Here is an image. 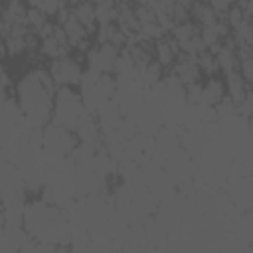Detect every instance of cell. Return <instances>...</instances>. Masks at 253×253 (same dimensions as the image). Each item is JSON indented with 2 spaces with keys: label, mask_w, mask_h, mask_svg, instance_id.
Masks as SVG:
<instances>
[{
  "label": "cell",
  "mask_w": 253,
  "mask_h": 253,
  "mask_svg": "<svg viewBox=\"0 0 253 253\" xmlns=\"http://www.w3.org/2000/svg\"><path fill=\"white\" fill-rule=\"evenodd\" d=\"M237 115L253 119V89H251V91H249V95H247V97L237 105Z\"/></svg>",
  "instance_id": "obj_18"
},
{
  "label": "cell",
  "mask_w": 253,
  "mask_h": 253,
  "mask_svg": "<svg viewBox=\"0 0 253 253\" xmlns=\"http://www.w3.org/2000/svg\"><path fill=\"white\" fill-rule=\"evenodd\" d=\"M196 59H198V63H200V67H202V71H204L206 77H210V75H221L219 65H217V59H215V53L211 49H204Z\"/></svg>",
  "instance_id": "obj_17"
},
{
  "label": "cell",
  "mask_w": 253,
  "mask_h": 253,
  "mask_svg": "<svg viewBox=\"0 0 253 253\" xmlns=\"http://www.w3.org/2000/svg\"><path fill=\"white\" fill-rule=\"evenodd\" d=\"M95 10H97V22H99V26L117 22L119 0H99V2H95Z\"/></svg>",
  "instance_id": "obj_16"
},
{
  "label": "cell",
  "mask_w": 253,
  "mask_h": 253,
  "mask_svg": "<svg viewBox=\"0 0 253 253\" xmlns=\"http://www.w3.org/2000/svg\"><path fill=\"white\" fill-rule=\"evenodd\" d=\"M190 16L194 22H198L200 26H208V24H213L217 18H221L208 0H196L192 10H190Z\"/></svg>",
  "instance_id": "obj_13"
},
{
  "label": "cell",
  "mask_w": 253,
  "mask_h": 253,
  "mask_svg": "<svg viewBox=\"0 0 253 253\" xmlns=\"http://www.w3.org/2000/svg\"><path fill=\"white\" fill-rule=\"evenodd\" d=\"M180 53L182 49L174 36H162L154 42V57L162 67H172Z\"/></svg>",
  "instance_id": "obj_8"
},
{
  "label": "cell",
  "mask_w": 253,
  "mask_h": 253,
  "mask_svg": "<svg viewBox=\"0 0 253 253\" xmlns=\"http://www.w3.org/2000/svg\"><path fill=\"white\" fill-rule=\"evenodd\" d=\"M121 51L123 49H119V47H115L111 43H99L97 47L93 45L85 53V61H87L89 73L95 75V79L101 77V75H113Z\"/></svg>",
  "instance_id": "obj_1"
},
{
  "label": "cell",
  "mask_w": 253,
  "mask_h": 253,
  "mask_svg": "<svg viewBox=\"0 0 253 253\" xmlns=\"http://www.w3.org/2000/svg\"><path fill=\"white\" fill-rule=\"evenodd\" d=\"M239 71H241V75L245 77V81L249 83V87L253 89V55L241 61V67H239Z\"/></svg>",
  "instance_id": "obj_19"
},
{
  "label": "cell",
  "mask_w": 253,
  "mask_h": 253,
  "mask_svg": "<svg viewBox=\"0 0 253 253\" xmlns=\"http://www.w3.org/2000/svg\"><path fill=\"white\" fill-rule=\"evenodd\" d=\"M172 71L182 79V83H184L186 87L204 81V79H202V77H204V71H202L198 59L192 57V55H188V53H180V55H178V59H176L174 65H172Z\"/></svg>",
  "instance_id": "obj_4"
},
{
  "label": "cell",
  "mask_w": 253,
  "mask_h": 253,
  "mask_svg": "<svg viewBox=\"0 0 253 253\" xmlns=\"http://www.w3.org/2000/svg\"><path fill=\"white\" fill-rule=\"evenodd\" d=\"M28 10H30V6L26 4V0H4V6H2V32H6L10 26H14L18 22H26Z\"/></svg>",
  "instance_id": "obj_10"
},
{
  "label": "cell",
  "mask_w": 253,
  "mask_h": 253,
  "mask_svg": "<svg viewBox=\"0 0 253 253\" xmlns=\"http://www.w3.org/2000/svg\"><path fill=\"white\" fill-rule=\"evenodd\" d=\"M225 97H227L225 79H223L221 75H210V77L204 81L202 103L208 105V107H217Z\"/></svg>",
  "instance_id": "obj_9"
},
{
  "label": "cell",
  "mask_w": 253,
  "mask_h": 253,
  "mask_svg": "<svg viewBox=\"0 0 253 253\" xmlns=\"http://www.w3.org/2000/svg\"><path fill=\"white\" fill-rule=\"evenodd\" d=\"M47 71H49V75H51V79L57 87H61V85L75 87V85H79V81L83 77L81 61L71 53H65L61 57L51 59Z\"/></svg>",
  "instance_id": "obj_2"
},
{
  "label": "cell",
  "mask_w": 253,
  "mask_h": 253,
  "mask_svg": "<svg viewBox=\"0 0 253 253\" xmlns=\"http://www.w3.org/2000/svg\"><path fill=\"white\" fill-rule=\"evenodd\" d=\"M75 134H77V138H79V142H81V144H89V146L97 144V142H99V138H101L99 125H97L91 117H87V119L77 126Z\"/></svg>",
  "instance_id": "obj_14"
},
{
  "label": "cell",
  "mask_w": 253,
  "mask_h": 253,
  "mask_svg": "<svg viewBox=\"0 0 253 253\" xmlns=\"http://www.w3.org/2000/svg\"><path fill=\"white\" fill-rule=\"evenodd\" d=\"M73 14L79 18V22L93 34L97 32L99 28V22H97V10H95V2L93 0H79L71 6Z\"/></svg>",
  "instance_id": "obj_12"
},
{
  "label": "cell",
  "mask_w": 253,
  "mask_h": 253,
  "mask_svg": "<svg viewBox=\"0 0 253 253\" xmlns=\"http://www.w3.org/2000/svg\"><path fill=\"white\" fill-rule=\"evenodd\" d=\"M213 53H215V59H217V65H219L221 75H227L231 71H239L241 59H239L237 45H235L233 38H229L227 42H223L217 49H213Z\"/></svg>",
  "instance_id": "obj_6"
},
{
  "label": "cell",
  "mask_w": 253,
  "mask_h": 253,
  "mask_svg": "<svg viewBox=\"0 0 253 253\" xmlns=\"http://www.w3.org/2000/svg\"><path fill=\"white\" fill-rule=\"evenodd\" d=\"M223 79H225L227 97H229L235 105H239V103L249 95V91H251L249 83L245 81V77L241 75V71H231V73L223 75Z\"/></svg>",
  "instance_id": "obj_11"
},
{
  "label": "cell",
  "mask_w": 253,
  "mask_h": 253,
  "mask_svg": "<svg viewBox=\"0 0 253 253\" xmlns=\"http://www.w3.org/2000/svg\"><path fill=\"white\" fill-rule=\"evenodd\" d=\"M126 47H128L126 51L130 53V57H132V61H134V65L138 69H144L146 65H150L156 59L154 57V42L152 40H146V38L138 36V38L130 40Z\"/></svg>",
  "instance_id": "obj_7"
},
{
  "label": "cell",
  "mask_w": 253,
  "mask_h": 253,
  "mask_svg": "<svg viewBox=\"0 0 253 253\" xmlns=\"http://www.w3.org/2000/svg\"><path fill=\"white\" fill-rule=\"evenodd\" d=\"M43 142H45V146L53 154H57V156H69L71 152H75L79 138H77L75 130L51 123V125H47V128L43 132Z\"/></svg>",
  "instance_id": "obj_3"
},
{
  "label": "cell",
  "mask_w": 253,
  "mask_h": 253,
  "mask_svg": "<svg viewBox=\"0 0 253 253\" xmlns=\"http://www.w3.org/2000/svg\"><path fill=\"white\" fill-rule=\"evenodd\" d=\"M231 38V28L227 24L225 18H217L213 24H208V26H202V40H204V45L208 49H217L223 42H227Z\"/></svg>",
  "instance_id": "obj_5"
},
{
  "label": "cell",
  "mask_w": 253,
  "mask_h": 253,
  "mask_svg": "<svg viewBox=\"0 0 253 253\" xmlns=\"http://www.w3.org/2000/svg\"><path fill=\"white\" fill-rule=\"evenodd\" d=\"M4 38V55L20 57L28 53V36H2Z\"/></svg>",
  "instance_id": "obj_15"
}]
</instances>
